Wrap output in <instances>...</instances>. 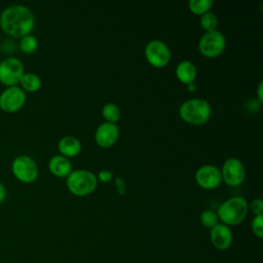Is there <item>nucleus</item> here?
Segmentation results:
<instances>
[{
  "label": "nucleus",
  "instance_id": "obj_3",
  "mask_svg": "<svg viewBox=\"0 0 263 263\" xmlns=\"http://www.w3.org/2000/svg\"><path fill=\"white\" fill-rule=\"evenodd\" d=\"M180 116L191 124H202L211 116L212 109L208 101L201 98H194L185 101L179 109Z\"/></svg>",
  "mask_w": 263,
  "mask_h": 263
},
{
  "label": "nucleus",
  "instance_id": "obj_14",
  "mask_svg": "<svg viewBox=\"0 0 263 263\" xmlns=\"http://www.w3.org/2000/svg\"><path fill=\"white\" fill-rule=\"evenodd\" d=\"M48 167L50 172L58 177H65L71 173L72 164L64 155H54L49 159Z\"/></svg>",
  "mask_w": 263,
  "mask_h": 263
},
{
  "label": "nucleus",
  "instance_id": "obj_23",
  "mask_svg": "<svg viewBox=\"0 0 263 263\" xmlns=\"http://www.w3.org/2000/svg\"><path fill=\"white\" fill-rule=\"evenodd\" d=\"M252 231L259 238L263 237V215H257L252 220Z\"/></svg>",
  "mask_w": 263,
  "mask_h": 263
},
{
  "label": "nucleus",
  "instance_id": "obj_17",
  "mask_svg": "<svg viewBox=\"0 0 263 263\" xmlns=\"http://www.w3.org/2000/svg\"><path fill=\"white\" fill-rule=\"evenodd\" d=\"M21 88L25 91L35 92L41 87V79L38 75L34 73H24L23 77L21 78Z\"/></svg>",
  "mask_w": 263,
  "mask_h": 263
},
{
  "label": "nucleus",
  "instance_id": "obj_26",
  "mask_svg": "<svg viewBox=\"0 0 263 263\" xmlns=\"http://www.w3.org/2000/svg\"><path fill=\"white\" fill-rule=\"evenodd\" d=\"M113 178V174L110 170H103L99 173V179L102 182H109Z\"/></svg>",
  "mask_w": 263,
  "mask_h": 263
},
{
  "label": "nucleus",
  "instance_id": "obj_1",
  "mask_svg": "<svg viewBox=\"0 0 263 263\" xmlns=\"http://www.w3.org/2000/svg\"><path fill=\"white\" fill-rule=\"evenodd\" d=\"M34 15L24 5H11L5 8L0 15L2 31L15 38H22L31 33L34 28Z\"/></svg>",
  "mask_w": 263,
  "mask_h": 263
},
{
  "label": "nucleus",
  "instance_id": "obj_13",
  "mask_svg": "<svg viewBox=\"0 0 263 263\" xmlns=\"http://www.w3.org/2000/svg\"><path fill=\"white\" fill-rule=\"evenodd\" d=\"M119 129L118 126L109 121H105L101 123L96 130V141L102 147H110L112 146L118 138Z\"/></svg>",
  "mask_w": 263,
  "mask_h": 263
},
{
  "label": "nucleus",
  "instance_id": "obj_4",
  "mask_svg": "<svg viewBox=\"0 0 263 263\" xmlns=\"http://www.w3.org/2000/svg\"><path fill=\"white\" fill-rule=\"evenodd\" d=\"M98 184L96 175L86 170H75L68 175L67 186L76 195H86L92 192Z\"/></svg>",
  "mask_w": 263,
  "mask_h": 263
},
{
  "label": "nucleus",
  "instance_id": "obj_2",
  "mask_svg": "<svg viewBox=\"0 0 263 263\" xmlns=\"http://www.w3.org/2000/svg\"><path fill=\"white\" fill-rule=\"evenodd\" d=\"M248 202L241 196H233L225 200L218 208V218L227 226L237 225L248 214Z\"/></svg>",
  "mask_w": 263,
  "mask_h": 263
},
{
  "label": "nucleus",
  "instance_id": "obj_8",
  "mask_svg": "<svg viewBox=\"0 0 263 263\" xmlns=\"http://www.w3.org/2000/svg\"><path fill=\"white\" fill-rule=\"evenodd\" d=\"M26 102L25 91L17 85L9 86L0 95V109L6 113L18 111Z\"/></svg>",
  "mask_w": 263,
  "mask_h": 263
},
{
  "label": "nucleus",
  "instance_id": "obj_20",
  "mask_svg": "<svg viewBox=\"0 0 263 263\" xmlns=\"http://www.w3.org/2000/svg\"><path fill=\"white\" fill-rule=\"evenodd\" d=\"M213 4V0H190L188 3L190 10L197 14H202L206 12Z\"/></svg>",
  "mask_w": 263,
  "mask_h": 263
},
{
  "label": "nucleus",
  "instance_id": "obj_24",
  "mask_svg": "<svg viewBox=\"0 0 263 263\" xmlns=\"http://www.w3.org/2000/svg\"><path fill=\"white\" fill-rule=\"evenodd\" d=\"M250 208H251V211L255 214V216L262 215V213H263V201L260 198H256L251 202Z\"/></svg>",
  "mask_w": 263,
  "mask_h": 263
},
{
  "label": "nucleus",
  "instance_id": "obj_15",
  "mask_svg": "<svg viewBox=\"0 0 263 263\" xmlns=\"http://www.w3.org/2000/svg\"><path fill=\"white\" fill-rule=\"evenodd\" d=\"M196 73L195 65L189 61H182L176 68V75L178 79L185 84L192 83L196 77Z\"/></svg>",
  "mask_w": 263,
  "mask_h": 263
},
{
  "label": "nucleus",
  "instance_id": "obj_6",
  "mask_svg": "<svg viewBox=\"0 0 263 263\" xmlns=\"http://www.w3.org/2000/svg\"><path fill=\"white\" fill-rule=\"evenodd\" d=\"M24 73V65L16 58H5L0 62V82L7 87L20 83Z\"/></svg>",
  "mask_w": 263,
  "mask_h": 263
},
{
  "label": "nucleus",
  "instance_id": "obj_29",
  "mask_svg": "<svg viewBox=\"0 0 263 263\" xmlns=\"http://www.w3.org/2000/svg\"><path fill=\"white\" fill-rule=\"evenodd\" d=\"M188 85V90H190V91H193L194 89H195V83L194 82H192V83H189V84H187Z\"/></svg>",
  "mask_w": 263,
  "mask_h": 263
},
{
  "label": "nucleus",
  "instance_id": "obj_25",
  "mask_svg": "<svg viewBox=\"0 0 263 263\" xmlns=\"http://www.w3.org/2000/svg\"><path fill=\"white\" fill-rule=\"evenodd\" d=\"M115 186H116V189H117L119 194L123 195L125 193L126 186H125V182L122 178H116L115 179Z\"/></svg>",
  "mask_w": 263,
  "mask_h": 263
},
{
  "label": "nucleus",
  "instance_id": "obj_10",
  "mask_svg": "<svg viewBox=\"0 0 263 263\" xmlns=\"http://www.w3.org/2000/svg\"><path fill=\"white\" fill-rule=\"evenodd\" d=\"M221 176L228 185L237 186L243 181L246 170L242 162L238 158L230 157L224 162Z\"/></svg>",
  "mask_w": 263,
  "mask_h": 263
},
{
  "label": "nucleus",
  "instance_id": "obj_28",
  "mask_svg": "<svg viewBox=\"0 0 263 263\" xmlns=\"http://www.w3.org/2000/svg\"><path fill=\"white\" fill-rule=\"evenodd\" d=\"M262 91H263V82L262 81H260V83H259V85H258V90H257V92H258V98H259V100L260 101H262Z\"/></svg>",
  "mask_w": 263,
  "mask_h": 263
},
{
  "label": "nucleus",
  "instance_id": "obj_11",
  "mask_svg": "<svg viewBox=\"0 0 263 263\" xmlns=\"http://www.w3.org/2000/svg\"><path fill=\"white\" fill-rule=\"evenodd\" d=\"M195 180L202 188L213 189L217 187L222 181L221 171L215 165H202L196 171Z\"/></svg>",
  "mask_w": 263,
  "mask_h": 263
},
{
  "label": "nucleus",
  "instance_id": "obj_18",
  "mask_svg": "<svg viewBox=\"0 0 263 263\" xmlns=\"http://www.w3.org/2000/svg\"><path fill=\"white\" fill-rule=\"evenodd\" d=\"M38 47V40L35 36L28 34L21 38L20 41V48L25 53H32Z\"/></svg>",
  "mask_w": 263,
  "mask_h": 263
},
{
  "label": "nucleus",
  "instance_id": "obj_27",
  "mask_svg": "<svg viewBox=\"0 0 263 263\" xmlns=\"http://www.w3.org/2000/svg\"><path fill=\"white\" fill-rule=\"evenodd\" d=\"M6 198V189L2 183H0V204L5 200Z\"/></svg>",
  "mask_w": 263,
  "mask_h": 263
},
{
  "label": "nucleus",
  "instance_id": "obj_16",
  "mask_svg": "<svg viewBox=\"0 0 263 263\" xmlns=\"http://www.w3.org/2000/svg\"><path fill=\"white\" fill-rule=\"evenodd\" d=\"M58 147L64 156H75L80 152L81 143L73 136H66L59 141Z\"/></svg>",
  "mask_w": 263,
  "mask_h": 263
},
{
  "label": "nucleus",
  "instance_id": "obj_5",
  "mask_svg": "<svg viewBox=\"0 0 263 263\" xmlns=\"http://www.w3.org/2000/svg\"><path fill=\"white\" fill-rule=\"evenodd\" d=\"M13 176L23 183H32L38 176L36 161L28 155L16 156L11 163Z\"/></svg>",
  "mask_w": 263,
  "mask_h": 263
},
{
  "label": "nucleus",
  "instance_id": "obj_9",
  "mask_svg": "<svg viewBox=\"0 0 263 263\" xmlns=\"http://www.w3.org/2000/svg\"><path fill=\"white\" fill-rule=\"evenodd\" d=\"M145 55L152 66L164 67L170 62L171 51L163 41L153 39L147 43L145 47Z\"/></svg>",
  "mask_w": 263,
  "mask_h": 263
},
{
  "label": "nucleus",
  "instance_id": "obj_12",
  "mask_svg": "<svg viewBox=\"0 0 263 263\" xmlns=\"http://www.w3.org/2000/svg\"><path fill=\"white\" fill-rule=\"evenodd\" d=\"M210 239L214 248L219 251H225L232 245V231L229 226L223 223H218L216 226L211 228Z\"/></svg>",
  "mask_w": 263,
  "mask_h": 263
},
{
  "label": "nucleus",
  "instance_id": "obj_7",
  "mask_svg": "<svg viewBox=\"0 0 263 263\" xmlns=\"http://www.w3.org/2000/svg\"><path fill=\"white\" fill-rule=\"evenodd\" d=\"M226 39L224 34L219 30L205 32L199 40V50L202 54L213 58L219 55L225 48Z\"/></svg>",
  "mask_w": 263,
  "mask_h": 263
},
{
  "label": "nucleus",
  "instance_id": "obj_22",
  "mask_svg": "<svg viewBox=\"0 0 263 263\" xmlns=\"http://www.w3.org/2000/svg\"><path fill=\"white\" fill-rule=\"evenodd\" d=\"M200 222L206 228H213L219 223L218 215L211 210H205L200 214Z\"/></svg>",
  "mask_w": 263,
  "mask_h": 263
},
{
  "label": "nucleus",
  "instance_id": "obj_19",
  "mask_svg": "<svg viewBox=\"0 0 263 263\" xmlns=\"http://www.w3.org/2000/svg\"><path fill=\"white\" fill-rule=\"evenodd\" d=\"M102 113H103L104 117L107 119V121L113 122V123H115L119 119V117H120V110L113 103L105 104L103 106Z\"/></svg>",
  "mask_w": 263,
  "mask_h": 263
},
{
  "label": "nucleus",
  "instance_id": "obj_21",
  "mask_svg": "<svg viewBox=\"0 0 263 263\" xmlns=\"http://www.w3.org/2000/svg\"><path fill=\"white\" fill-rule=\"evenodd\" d=\"M200 25L204 30H206V32L216 30V27L218 25V18L214 12L206 11L200 16Z\"/></svg>",
  "mask_w": 263,
  "mask_h": 263
}]
</instances>
